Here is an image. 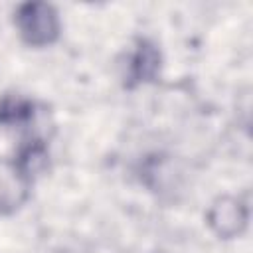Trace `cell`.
I'll return each mask as SVG.
<instances>
[{
	"mask_svg": "<svg viewBox=\"0 0 253 253\" xmlns=\"http://www.w3.org/2000/svg\"><path fill=\"white\" fill-rule=\"evenodd\" d=\"M158 69H160V53H158L156 45L142 40L132 57V65H130L132 79L134 81H150L156 77Z\"/></svg>",
	"mask_w": 253,
	"mask_h": 253,
	"instance_id": "cell-4",
	"label": "cell"
},
{
	"mask_svg": "<svg viewBox=\"0 0 253 253\" xmlns=\"http://www.w3.org/2000/svg\"><path fill=\"white\" fill-rule=\"evenodd\" d=\"M206 221L210 225V229L221 237V239H233L239 237L249 223V208L243 200L233 198V196H221L217 198L208 213H206Z\"/></svg>",
	"mask_w": 253,
	"mask_h": 253,
	"instance_id": "cell-2",
	"label": "cell"
},
{
	"mask_svg": "<svg viewBox=\"0 0 253 253\" xmlns=\"http://www.w3.org/2000/svg\"><path fill=\"white\" fill-rule=\"evenodd\" d=\"M30 196V176L26 170L6 158H0V215L18 211Z\"/></svg>",
	"mask_w": 253,
	"mask_h": 253,
	"instance_id": "cell-3",
	"label": "cell"
},
{
	"mask_svg": "<svg viewBox=\"0 0 253 253\" xmlns=\"http://www.w3.org/2000/svg\"><path fill=\"white\" fill-rule=\"evenodd\" d=\"M16 28L28 45L45 47L59 38L61 24L51 4L26 2L16 10Z\"/></svg>",
	"mask_w": 253,
	"mask_h": 253,
	"instance_id": "cell-1",
	"label": "cell"
}]
</instances>
